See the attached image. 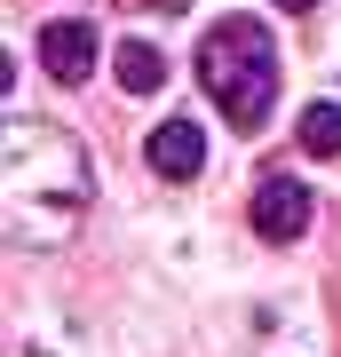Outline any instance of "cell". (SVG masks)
<instances>
[{"mask_svg":"<svg viewBox=\"0 0 341 357\" xmlns=\"http://www.w3.org/2000/svg\"><path fill=\"white\" fill-rule=\"evenodd\" d=\"M254 230H262L270 246H294L310 230V191L294 175H262L254 183Z\"/></svg>","mask_w":341,"mask_h":357,"instance_id":"cell-3","label":"cell"},{"mask_svg":"<svg viewBox=\"0 0 341 357\" xmlns=\"http://www.w3.org/2000/svg\"><path fill=\"white\" fill-rule=\"evenodd\" d=\"M143 159H151L159 183H190V175L206 167V135H199V119H167V128L143 143Z\"/></svg>","mask_w":341,"mask_h":357,"instance_id":"cell-5","label":"cell"},{"mask_svg":"<svg viewBox=\"0 0 341 357\" xmlns=\"http://www.w3.org/2000/svg\"><path fill=\"white\" fill-rule=\"evenodd\" d=\"M40 64H48L63 88H79V79L96 72V24H79V16H56V24L40 32Z\"/></svg>","mask_w":341,"mask_h":357,"instance_id":"cell-4","label":"cell"},{"mask_svg":"<svg viewBox=\"0 0 341 357\" xmlns=\"http://www.w3.org/2000/svg\"><path fill=\"white\" fill-rule=\"evenodd\" d=\"M294 143H302L310 159H333L341 151V103H310V112L294 119Z\"/></svg>","mask_w":341,"mask_h":357,"instance_id":"cell-7","label":"cell"},{"mask_svg":"<svg viewBox=\"0 0 341 357\" xmlns=\"http://www.w3.org/2000/svg\"><path fill=\"white\" fill-rule=\"evenodd\" d=\"M270 8H286V16H317L326 0H270Z\"/></svg>","mask_w":341,"mask_h":357,"instance_id":"cell-8","label":"cell"},{"mask_svg":"<svg viewBox=\"0 0 341 357\" xmlns=\"http://www.w3.org/2000/svg\"><path fill=\"white\" fill-rule=\"evenodd\" d=\"M112 72H119L127 96H151L159 79H167V56L151 48V40H119V48H112Z\"/></svg>","mask_w":341,"mask_h":357,"instance_id":"cell-6","label":"cell"},{"mask_svg":"<svg viewBox=\"0 0 341 357\" xmlns=\"http://www.w3.org/2000/svg\"><path fill=\"white\" fill-rule=\"evenodd\" d=\"M199 79H206V96L222 103L230 128L254 135L270 119V103H278V48H270V32L254 24V16H222V24L199 40Z\"/></svg>","mask_w":341,"mask_h":357,"instance_id":"cell-2","label":"cell"},{"mask_svg":"<svg viewBox=\"0 0 341 357\" xmlns=\"http://www.w3.org/2000/svg\"><path fill=\"white\" fill-rule=\"evenodd\" d=\"M79 206H88V167L72 135H56L48 119H8V238L56 246L79 230Z\"/></svg>","mask_w":341,"mask_h":357,"instance_id":"cell-1","label":"cell"}]
</instances>
